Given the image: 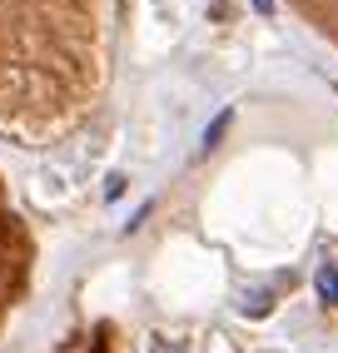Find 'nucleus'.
I'll return each instance as SVG.
<instances>
[{"instance_id":"3","label":"nucleus","mask_w":338,"mask_h":353,"mask_svg":"<svg viewBox=\"0 0 338 353\" xmlns=\"http://www.w3.org/2000/svg\"><path fill=\"white\" fill-rule=\"evenodd\" d=\"M244 314H254V319L269 314V294H249V299H244Z\"/></svg>"},{"instance_id":"4","label":"nucleus","mask_w":338,"mask_h":353,"mask_svg":"<svg viewBox=\"0 0 338 353\" xmlns=\"http://www.w3.org/2000/svg\"><path fill=\"white\" fill-rule=\"evenodd\" d=\"M119 194H125V174H110L105 179V199H119Z\"/></svg>"},{"instance_id":"2","label":"nucleus","mask_w":338,"mask_h":353,"mask_svg":"<svg viewBox=\"0 0 338 353\" xmlns=\"http://www.w3.org/2000/svg\"><path fill=\"white\" fill-rule=\"evenodd\" d=\"M229 120H234V114H229V110H219V114H214V125L204 130V145H199L204 154H209V150H214V145H219V139H224V130H229Z\"/></svg>"},{"instance_id":"1","label":"nucleus","mask_w":338,"mask_h":353,"mask_svg":"<svg viewBox=\"0 0 338 353\" xmlns=\"http://www.w3.org/2000/svg\"><path fill=\"white\" fill-rule=\"evenodd\" d=\"M313 289H319L324 303H333V309H338V264H319V274H313Z\"/></svg>"},{"instance_id":"5","label":"nucleus","mask_w":338,"mask_h":353,"mask_svg":"<svg viewBox=\"0 0 338 353\" xmlns=\"http://www.w3.org/2000/svg\"><path fill=\"white\" fill-rule=\"evenodd\" d=\"M150 353H184V348L169 343V339H150Z\"/></svg>"},{"instance_id":"6","label":"nucleus","mask_w":338,"mask_h":353,"mask_svg":"<svg viewBox=\"0 0 338 353\" xmlns=\"http://www.w3.org/2000/svg\"><path fill=\"white\" fill-rule=\"evenodd\" d=\"M254 10L259 15H274V0H254Z\"/></svg>"}]
</instances>
